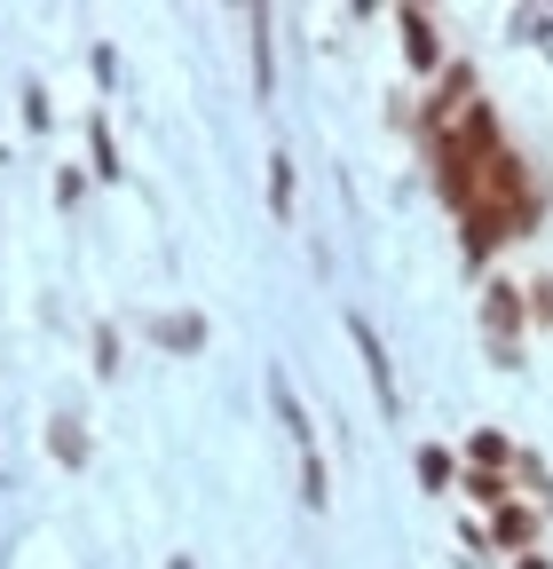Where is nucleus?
Wrapping results in <instances>:
<instances>
[{
	"mask_svg": "<svg viewBox=\"0 0 553 569\" xmlns=\"http://www.w3.org/2000/svg\"><path fill=\"white\" fill-rule=\"evenodd\" d=\"M474 96H482V88H474V63H459V56H451V63L435 71V96L420 103V142H435V134H443V127H451Z\"/></svg>",
	"mask_w": 553,
	"mask_h": 569,
	"instance_id": "1",
	"label": "nucleus"
},
{
	"mask_svg": "<svg viewBox=\"0 0 553 569\" xmlns=\"http://www.w3.org/2000/svg\"><path fill=\"white\" fill-rule=\"evenodd\" d=\"M530 325V301L514 277H491V293H482V332H491V356L499 365H514V332Z\"/></svg>",
	"mask_w": 553,
	"mask_h": 569,
	"instance_id": "2",
	"label": "nucleus"
},
{
	"mask_svg": "<svg viewBox=\"0 0 553 569\" xmlns=\"http://www.w3.org/2000/svg\"><path fill=\"white\" fill-rule=\"evenodd\" d=\"M395 40H403V56H411V71H420V80H435V71L451 63V56H443V32H435V17H428V9H411V0L395 9Z\"/></svg>",
	"mask_w": 553,
	"mask_h": 569,
	"instance_id": "3",
	"label": "nucleus"
},
{
	"mask_svg": "<svg viewBox=\"0 0 553 569\" xmlns=\"http://www.w3.org/2000/svg\"><path fill=\"white\" fill-rule=\"evenodd\" d=\"M537 530H545V507H522V498H506V507L491 515V546L514 561V553H537Z\"/></svg>",
	"mask_w": 553,
	"mask_h": 569,
	"instance_id": "4",
	"label": "nucleus"
},
{
	"mask_svg": "<svg viewBox=\"0 0 553 569\" xmlns=\"http://www.w3.org/2000/svg\"><path fill=\"white\" fill-rule=\"evenodd\" d=\"M459 498H474V507H506L514 498V475H491V467H459Z\"/></svg>",
	"mask_w": 553,
	"mask_h": 569,
	"instance_id": "5",
	"label": "nucleus"
},
{
	"mask_svg": "<svg viewBox=\"0 0 553 569\" xmlns=\"http://www.w3.org/2000/svg\"><path fill=\"white\" fill-rule=\"evenodd\" d=\"M466 467L506 475V467H514V436H499V427H474V436H466Z\"/></svg>",
	"mask_w": 553,
	"mask_h": 569,
	"instance_id": "6",
	"label": "nucleus"
},
{
	"mask_svg": "<svg viewBox=\"0 0 553 569\" xmlns=\"http://www.w3.org/2000/svg\"><path fill=\"white\" fill-rule=\"evenodd\" d=\"M349 332H356V348H364V365H372V380H380V403H395V380H388V348H380V332H372L364 317H349Z\"/></svg>",
	"mask_w": 553,
	"mask_h": 569,
	"instance_id": "7",
	"label": "nucleus"
},
{
	"mask_svg": "<svg viewBox=\"0 0 553 569\" xmlns=\"http://www.w3.org/2000/svg\"><path fill=\"white\" fill-rule=\"evenodd\" d=\"M48 436H56V459H63V467H80V459H88V436H80V419H72V411H56Z\"/></svg>",
	"mask_w": 553,
	"mask_h": 569,
	"instance_id": "8",
	"label": "nucleus"
},
{
	"mask_svg": "<svg viewBox=\"0 0 553 569\" xmlns=\"http://www.w3.org/2000/svg\"><path fill=\"white\" fill-rule=\"evenodd\" d=\"M420 482H428V490H451V482H459V459H451L443 443H428V451H420Z\"/></svg>",
	"mask_w": 553,
	"mask_h": 569,
	"instance_id": "9",
	"label": "nucleus"
},
{
	"mask_svg": "<svg viewBox=\"0 0 553 569\" xmlns=\"http://www.w3.org/2000/svg\"><path fill=\"white\" fill-rule=\"evenodd\" d=\"M522 301H530V325H553V269H537L522 284Z\"/></svg>",
	"mask_w": 553,
	"mask_h": 569,
	"instance_id": "10",
	"label": "nucleus"
},
{
	"mask_svg": "<svg viewBox=\"0 0 553 569\" xmlns=\"http://www.w3.org/2000/svg\"><path fill=\"white\" fill-rule=\"evenodd\" d=\"M269 206H276V213H293V159H285V151L269 159Z\"/></svg>",
	"mask_w": 553,
	"mask_h": 569,
	"instance_id": "11",
	"label": "nucleus"
},
{
	"mask_svg": "<svg viewBox=\"0 0 553 569\" xmlns=\"http://www.w3.org/2000/svg\"><path fill=\"white\" fill-rule=\"evenodd\" d=\"M80 190H88V174H80V167H63V174H56V198H63V206H80Z\"/></svg>",
	"mask_w": 553,
	"mask_h": 569,
	"instance_id": "12",
	"label": "nucleus"
},
{
	"mask_svg": "<svg viewBox=\"0 0 553 569\" xmlns=\"http://www.w3.org/2000/svg\"><path fill=\"white\" fill-rule=\"evenodd\" d=\"M159 332H167V340H174V348H198V325H190V317H167V325H159Z\"/></svg>",
	"mask_w": 553,
	"mask_h": 569,
	"instance_id": "13",
	"label": "nucleus"
},
{
	"mask_svg": "<svg viewBox=\"0 0 553 569\" xmlns=\"http://www.w3.org/2000/svg\"><path fill=\"white\" fill-rule=\"evenodd\" d=\"M506 569H553V561H545V553H514Z\"/></svg>",
	"mask_w": 553,
	"mask_h": 569,
	"instance_id": "14",
	"label": "nucleus"
}]
</instances>
